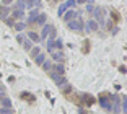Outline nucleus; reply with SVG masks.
<instances>
[{
	"mask_svg": "<svg viewBox=\"0 0 127 114\" xmlns=\"http://www.w3.org/2000/svg\"><path fill=\"white\" fill-rule=\"evenodd\" d=\"M67 26L70 28L72 31H77V33H80V31H83V30H85V21H83V18L77 16L75 20L68 21V23H67Z\"/></svg>",
	"mask_w": 127,
	"mask_h": 114,
	"instance_id": "obj_1",
	"label": "nucleus"
},
{
	"mask_svg": "<svg viewBox=\"0 0 127 114\" xmlns=\"http://www.w3.org/2000/svg\"><path fill=\"white\" fill-rule=\"evenodd\" d=\"M99 106L103 108L104 111H111L112 109V101L109 95H101L99 96Z\"/></svg>",
	"mask_w": 127,
	"mask_h": 114,
	"instance_id": "obj_2",
	"label": "nucleus"
},
{
	"mask_svg": "<svg viewBox=\"0 0 127 114\" xmlns=\"http://www.w3.org/2000/svg\"><path fill=\"white\" fill-rule=\"evenodd\" d=\"M52 30H54L52 25H44V26H42V33H41V36H39V39H41V41L47 39V36L51 34V31H52Z\"/></svg>",
	"mask_w": 127,
	"mask_h": 114,
	"instance_id": "obj_3",
	"label": "nucleus"
},
{
	"mask_svg": "<svg viewBox=\"0 0 127 114\" xmlns=\"http://www.w3.org/2000/svg\"><path fill=\"white\" fill-rule=\"evenodd\" d=\"M77 16H78V13H77V11L68 10V11H65V13L62 15V18H64V21H65V23H68V21H72V20H75Z\"/></svg>",
	"mask_w": 127,
	"mask_h": 114,
	"instance_id": "obj_4",
	"label": "nucleus"
},
{
	"mask_svg": "<svg viewBox=\"0 0 127 114\" xmlns=\"http://www.w3.org/2000/svg\"><path fill=\"white\" fill-rule=\"evenodd\" d=\"M98 30H99V25L95 20H88L86 21V31H98Z\"/></svg>",
	"mask_w": 127,
	"mask_h": 114,
	"instance_id": "obj_5",
	"label": "nucleus"
},
{
	"mask_svg": "<svg viewBox=\"0 0 127 114\" xmlns=\"http://www.w3.org/2000/svg\"><path fill=\"white\" fill-rule=\"evenodd\" d=\"M11 18H13V20H18V21L25 20V10H15L13 13H11Z\"/></svg>",
	"mask_w": 127,
	"mask_h": 114,
	"instance_id": "obj_6",
	"label": "nucleus"
},
{
	"mask_svg": "<svg viewBox=\"0 0 127 114\" xmlns=\"http://www.w3.org/2000/svg\"><path fill=\"white\" fill-rule=\"evenodd\" d=\"M0 103H2V108H11V99L8 96H2L0 98Z\"/></svg>",
	"mask_w": 127,
	"mask_h": 114,
	"instance_id": "obj_7",
	"label": "nucleus"
},
{
	"mask_svg": "<svg viewBox=\"0 0 127 114\" xmlns=\"http://www.w3.org/2000/svg\"><path fill=\"white\" fill-rule=\"evenodd\" d=\"M8 13H10V8H8L7 5H2V7H0V18H2V20H5Z\"/></svg>",
	"mask_w": 127,
	"mask_h": 114,
	"instance_id": "obj_8",
	"label": "nucleus"
},
{
	"mask_svg": "<svg viewBox=\"0 0 127 114\" xmlns=\"http://www.w3.org/2000/svg\"><path fill=\"white\" fill-rule=\"evenodd\" d=\"M51 54H52V60H54V62H59V60L64 59V54L60 51H52Z\"/></svg>",
	"mask_w": 127,
	"mask_h": 114,
	"instance_id": "obj_9",
	"label": "nucleus"
},
{
	"mask_svg": "<svg viewBox=\"0 0 127 114\" xmlns=\"http://www.w3.org/2000/svg\"><path fill=\"white\" fill-rule=\"evenodd\" d=\"M28 39L31 41V42H39V36H37L36 33H34V31H28Z\"/></svg>",
	"mask_w": 127,
	"mask_h": 114,
	"instance_id": "obj_10",
	"label": "nucleus"
},
{
	"mask_svg": "<svg viewBox=\"0 0 127 114\" xmlns=\"http://www.w3.org/2000/svg\"><path fill=\"white\" fill-rule=\"evenodd\" d=\"M83 103H86L88 106H91V104L95 103V98L91 95H83Z\"/></svg>",
	"mask_w": 127,
	"mask_h": 114,
	"instance_id": "obj_11",
	"label": "nucleus"
},
{
	"mask_svg": "<svg viewBox=\"0 0 127 114\" xmlns=\"http://www.w3.org/2000/svg\"><path fill=\"white\" fill-rule=\"evenodd\" d=\"M44 60H46V54H39V55H36V57H34V62H36L37 65H41Z\"/></svg>",
	"mask_w": 127,
	"mask_h": 114,
	"instance_id": "obj_12",
	"label": "nucleus"
},
{
	"mask_svg": "<svg viewBox=\"0 0 127 114\" xmlns=\"http://www.w3.org/2000/svg\"><path fill=\"white\" fill-rule=\"evenodd\" d=\"M13 28H15L16 31H23L25 28H26V23H23V21H18V23H15V25H13Z\"/></svg>",
	"mask_w": 127,
	"mask_h": 114,
	"instance_id": "obj_13",
	"label": "nucleus"
},
{
	"mask_svg": "<svg viewBox=\"0 0 127 114\" xmlns=\"http://www.w3.org/2000/svg\"><path fill=\"white\" fill-rule=\"evenodd\" d=\"M41 65H42V69H44L46 72H51V69H52L54 64H52V62H49V60H44V62L41 64Z\"/></svg>",
	"mask_w": 127,
	"mask_h": 114,
	"instance_id": "obj_14",
	"label": "nucleus"
},
{
	"mask_svg": "<svg viewBox=\"0 0 127 114\" xmlns=\"http://www.w3.org/2000/svg\"><path fill=\"white\" fill-rule=\"evenodd\" d=\"M31 47H33V42H31L30 39L23 41V49H25V51H31Z\"/></svg>",
	"mask_w": 127,
	"mask_h": 114,
	"instance_id": "obj_15",
	"label": "nucleus"
},
{
	"mask_svg": "<svg viewBox=\"0 0 127 114\" xmlns=\"http://www.w3.org/2000/svg\"><path fill=\"white\" fill-rule=\"evenodd\" d=\"M15 8H16V10H25V8H26V5H25V0H16Z\"/></svg>",
	"mask_w": 127,
	"mask_h": 114,
	"instance_id": "obj_16",
	"label": "nucleus"
},
{
	"mask_svg": "<svg viewBox=\"0 0 127 114\" xmlns=\"http://www.w3.org/2000/svg\"><path fill=\"white\" fill-rule=\"evenodd\" d=\"M52 44H54V49H57V51H60V49H62V44H64V42H62V39L59 38V39L52 41Z\"/></svg>",
	"mask_w": 127,
	"mask_h": 114,
	"instance_id": "obj_17",
	"label": "nucleus"
},
{
	"mask_svg": "<svg viewBox=\"0 0 127 114\" xmlns=\"http://www.w3.org/2000/svg\"><path fill=\"white\" fill-rule=\"evenodd\" d=\"M36 23H37V25H46V15H44V13H41V15H37V18H36Z\"/></svg>",
	"mask_w": 127,
	"mask_h": 114,
	"instance_id": "obj_18",
	"label": "nucleus"
},
{
	"mask_svg": "<svg viewBox=\"0 0 127 114\" xmlns=\"http://www.w3.org/2000/svg\"><path fill=\"white\" fill-rule=\"evenodd\" d=\"M20 96H21L23 99H28V101H33V99H34V98H33V95H31V93H26V91H23Z\"/></svg>",
	"mask_w": 127,
	"mask_h": 114,
	"instance_id": "obj_19",
	"label": "nucleus"
},
{
	"mask_svg": "<svg viewBox=\"0 0 127 114\" xmlns=\"http://www.w3.org/2000/svg\"><path fill=\"white\" fill-rule=\"evenodd\" d=\"M67 10H68V8H67V5H65V3H62V5L59 7V11H57V13H59V16H62V15H64V13H65Z\"/></svg>",
	"mask_w": 127,
	"mask_h": 114,
	"instance_id": "obj_20",
	"label": "nucleus"
},
{
	"mask_svg": "<svg viewBox=\"0 0 127 114\" xmlns=\"http://www.w3.org/2000/svg\"><path fill=\"white\" fill-rule=\"evenodd\" d=\"M0 114H13L11 108H0Z\"/></svg>",
	"mask_w": 127,
	"mask_h": 114,
	"instance_id": "obj_21",
	"label": "nucleus"
},
{
	"mask_svg": "<svg viewBox=\"0 0 127 114\" xmlns=\"http://www.w3.org/2000/svg\"><path fill=\"white\" fill-rule=\"evenodd\" d=\"M31 55H33V57H36V55H39V54H41V49H39V47H31Z\"/></svg>",
	"mask_w": 127,
	"mask_h": 114,
	"instance_id": "obj_22",
	"label": "nucleus"
},
{
	"mask_svg": "<svg viewBox=\"0 0 127 114\" xmlns=\"http://www.w3.org/2000/svg\"><path fill=\"white\" fill-rule=\"evenodd\" d=\"M65 5H67V8H72V7H75V5H77V2H75V0H67V2H65Z\"/></svg>",
	"mask_w": 127,
	"mask_h": 114,
	"instance_id": "obj_23",
	"label": "nucleus"
},
{
	"mask_svg": "<svg viewBox=\"0 0 127 114\" xmlns=\"http://www.w3.org/2000/svg\"><path fill=\"white\" fill-rule=\"evenodd\" d=\"M70 90H72V86H70L68 83H65V86L62 88V91H64V93H70Z\"/></svg>",
	"mask_w": 127,
	"mask_h": 114,
	"instance_id": "obj_24",
	"label": "nucleus"
},
{
	"mask_svg": "<svg viewBox=\"0 0 127 114\" xmlns=\"http://www.w3.org/2000/svg\"><path fill=\"white\" fill-rule=\"evenodd\" d=\"M75 2H77V3H78V5H83V3H86L88 0H75Z\"/></svg>",
	"mask_w": 127,
	"mask_h": 114,
	"instance_id": "obj_25",
	"label": "nucleus"
},
{
	"mask_svg": "<svg viewBox=\"0 0 127 114\" xmlns=\"http://www.w3.org/2000/svg\"><path fill=\"white\" fill-rule=\"evenodd\" d=\"M11 2H13V0H3V5H7V7H8V3H11Z\"/></svg>",
	"mask_w": 127,
	"mask_h": 114,
	"instance_id": "obj_26",
	"label": "nucleus"
},
{
	"mask_svg": "<svg viewBox=\"0 0 127 114\" xmlns=\"http://www.w3.org/2000/svg\"><path fill=\"white\" fill-rule=\"evenodd\" d=\"M2 96H3V95H0V98H2Z\"/></svg>",
	"mask_w": 127,
	"mask_h": 114,
	"instance_id": "obj_27",
	"label": "nucleus"
}]
</instances>
